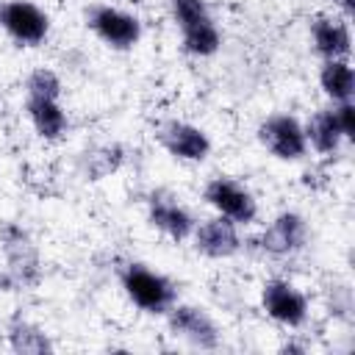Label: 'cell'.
Masks as SVG:
<instances>
[{"label":"cell","mask_w":355,"mask_h":355,"mask_svg":"<svg viewBox=\"0 0 355 355\" xmlns=\"http://www.w3.org/2000/svg\"><path fill=\"white\" fill-rule=\"evenodd\" d=\"M169 14L180 31L183 53L208 58L222 47V31L205 0H169Z\"/></svg>","instance_id":"obj_1"},{"label":"cell","mask_w":355,"mask_h":355,"mask_svg":"<svg viewBox=\"0 0 355 355\" xmlns=\"http://www.w3.org/2000/svg\"><path fill=\"white\" fill-rule=\"evenodd\" d=\"M119 286L125 297L150 316H164L178 302V286L141 261H128L119 269Z\"/></svg>","instance_id":"obj_2"},{"label":"cell","mask_w":355,"mask_h":355,"mask_svg":"<svg viewBox=\"0 0 355 355\" xmlns=\"http://www.w3.org/2000/svg\"><path fill=\"white\" fill-rule=\"evenodd\" d=\"M89 31L111 50H133L141 39V19L111 3H94L86 8Z\"/></svg>","instance_id":"obj_3"},{"label":"cell","mask_w":355,"mask_h":355,"mask_svg":"<svg viewBox=\"0 0 355 355\" xmlns=\"http://www.w3.org/2000/svg\"><path fill=\"white\" fill-rule=\"evenodd\" d=\"M255 133H258L261 147L277 161H302L308 155L305 128L294 114H286V111L269 114L261 119Z\"/></svg>","instance_id":"obj_4"},{"label":"cell","mask_w":355,"mask_h":355,"mask_svg":"<svg viewBox=\"0 0 355 355\" xmlns=\"http://www.w3.org/2000/svg\"><path fill=\"white\" fill-rule=\"evenodd\" d=\"M202 200L216 214H222L230 222H236L239 227L241 225H252L258 219V200H255V194L244 183H239V180H233L227 175L211 178L205 183V189H202Z\"/></svg>","instance_id":"obj_5"},{"label":"cell","mask_w":355,"mask_h":355,"mask_svg":"<svg viewBox=\"0 0 355 355\" xmlns=\"http://www.w3.org/2000/svg\"><path fill=\"white\" fill-rule=\"evenodd\" d=\"M166 327L175 338L186 341L194 349H216L222 341L219 324L214 322V316L200 308V305H189V302H175L166 313Z\"/></svg>","instance_id":"obj_6"},{"label":"cell","mask_w":355,"mask_h":355,"mask_svg":"<svg viewBox=\"0 0 355 355\" xmlns=\"http://www.w3.org/2000/svg\"><path fill=\"white\" fill-rule=\"evenodd\" d=\"M261 308L263 313L283 327H302L308 322V297L286 277H269L261 286Z\"/></svg>","instance_id":"obj_7"},{"label":"cell","mask_w":355,"mask_h":355,"mask_svg":"<svg viewBox=\"0 0 355 355\" xmlns=\"http://www.w3.org/2000/svg\"><path fill=\"white\" fill-rule=\"evenodd\" d=\"M0 28L22 47H39L50 36V17L31 0L0 3Z\"/></svg>","instance_id":"obj_8"},{"label":"cell","mask_w":355,"mask_h":355,"mask_svg":"<svg viewBox=\"0 0 355 355\" xmlns=\"http://www.w3.org/2000/svg\"><path fill=\"white\" fill-rule=\"evenodd\" d=\"M308 244V222L297 211H280L258 236L261 252L272 258H291Z\"/></svg>","instance_id":"obj_9"},{"label":"cell","mask_w":355,"mask_h":355,"mask_svg":"<svg viewBox=\"0 0 355 355\" xmlns=\"http://www.w3.org/2000/svg\"><path fill=\"white\" fill-rule=\"evenodd\" d=\"M158 144L178 161L200 164L211 155V139L200 125H191L186 119H166L158 128Z\"/></svg>","instance_id":"obj_10"},{"label":"cell","mask_w":355,"mask_h":355,"mask_svg":"<svg viewBox=\"0 0 355 355\" xmlns=\"http://www.w3.org/2000/svg\"><path fill=\"white\" fill-rule=\"evenodd\" d=\"M0 241L6 250V261H8V277L14 286H33L39 283V252L33 247V241L28 239V233L19 225H3L0 230Z\"/></svg>","instance_id":"obj_11"},{"label":"cell","mask_w":355,"mask_h":355,"mask_svg":"<svg viewBox=\"0 0 355 355\" xmlns=\"http://www.w3.org/2000/svg\"><path fill=\"white\" fill-rule=\"evenodd\" d=\"M147 222L172 241L191 239L194 225H197L191 211L183 202H178V197H172L169 191H161V189L150 191V197H147Z\"/></svg>","instance_id":"obj_12"},{"label":"cell","mask_w":355,"mask_h":355,"mask_svg":"<svg viewBox=\"0 0 355 355\" xmlns=\"http://www.w3.org/2000/svg\"><path fill=\"white\" fill-rule=\"evenodd\" d=\"M191 241H194V250L205 258H233L244 241H241V233H239V225L230 222L227 216L216 214L211 219H202L200 225H194V233H191Z\"/></svg>","instance_id":"obj_13"},{"label":"cell","mask_w":355,"mask_h":355,"mask_svg":"<svg viewBox=\"0 0 355 355\" xmlns=\"http://www.w3.org/2000/svg\"><path fill=\"white\" fill-rule=\"evenodd\" d=\"M311 44L322 61L349 58L352 53V31L347 17L341 14H313L311 17Z\"/></svg>","instance_id":"obj_14"},{"label":"cell","mask_w":355,"mask_h":355,"mask_svg":"<svg viewBox=\"0 0 355 355\" xmlns=\"http://www.w3.org/2000/svg\"><path fill=\"white\" fill-rule=\"evenodd\" d=\"M25 111H28V119H31L33 130L44 141H58L69 128V119H67V111H64L61 100L25 97Z\"/></svg>","instance_id":"obj_15"},{"label":"cell","mask_w":355,"mask_h":355,"mask_svg":"<svg viewBox=\"0 0 355 355\" xmlns=\"http://www.w3.org/2000/svg\"><path fill=\"white\" fill-rule=\"evenodd\" d=\"M305 128V141L313 153L319 155H333L338 153V147L344 144V136H341V128L336 122V114H333V105L327 108H319L308 116V122H302Z\"/></svg>","instance_id":"obj_16"},{"label":"cell","mask_w":355,"mask_h":355,"mask_svg":"<svg viewBox=\"0 0 355 355\" xmlns=\"http://www.w3.org/2000/svg\"><path fill=\"white\" fill-rule=\"evenodd\" d=\"M6 338H8V347L14 352H22V355H44V352H53L55 349L53 341H50V336L39 324H33L31 319H25L19 313L8 319Z\"/></svg>","instance_id":"obj_17"},{"label":"cell","mask_w":355,"mask_h":355,"mask_svg":"<svg viewBox=\"0 0 355 355\" xmlns=\"http://www.w3.org/2000/svg\"><path fill=\"white\" fill-rule=\"evenodd\" d=\"M319 86L330 103H347L355 97V72L349 58H330L322 61Z\"/></svg>","instance_id":"obj_18"},{"label":"cell","mask_w":355,"mask_h":355,"mask_svg":"<svg viewBox=\"0 0 355 355\" xmlns=\"http://www.w3.org/2000/svg\"><path fill=\"white\" fill-rule=\"evenodd\" d=\"M125 161V150L119 144H100L83 153V175L89 180H103L111 172L119 169V164Z\"/></svg>","instance_id":"obj_19"},{"label":"cell","mask_w":355,"mask_h":355,"mask_svg":"<svg viewBox=\"0 0 355 355\" xmlns=\"http://www.w3.org/2000/svg\"><path fill=\"white\" fill-rule=\"evenodd\" d=\"M61 78L50 67H36L25 80L28 97H44V100H61Z\"/></svg>","instance_id":"obj_20"},{"label":"cell","mask_w":355,"mask_h":355,"mask_svg":"<svg viewBox=\"0 0 355 355\" xmlns=\"http://www.w3.org/2000/svg\"><path fill=\"white\" fill-rule=\"evenodd\" d=\"M333 114H336V122L341 128V136L344 141H352L355 139V103L347 100V103H333Z\"/></svg>","instance_id":"obj_21"},{"label":"cell","mask_w":355,"mask_h":355,"mask_svg":"<svg viewBox=\"0 0 355 355\" xmlns=\"http://www.w3.org/2000/svg\"><path fill=\"white\" fill-rule=\"evenodd\" d=\"M330 3H333V6H338V8H341V14H344L347 19H349V17H352V11H355V0H330Z\"/></svg>","instance_id":"obj_22"}]
</instances>
